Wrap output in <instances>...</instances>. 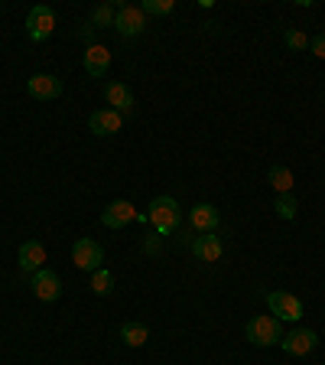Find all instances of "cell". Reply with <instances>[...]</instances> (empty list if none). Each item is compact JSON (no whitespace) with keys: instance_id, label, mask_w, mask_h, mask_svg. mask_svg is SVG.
<instances>
[{"instance_id":"1","label":"cell","mask_w":325,"mask_h":365,"mask_svg":"<svg viewBox=\"0 0 325 365\" xmlns=\"http://www.w3.org/2000/svg\"><path fill=\"white\" fill-rule=\"evenodd\" d=\"M146 222L156 228V235H173L176 228L182 225V209L173 196H156L150 202V212H146Z\"/></svg>"},{"instance_id":"2","label":"cell","mask_w":325,"mask_h":365,"mask_svg":"<svg viewBox=\"0 0 325 365\" xmlns=\"http://www.w3.org/2000/svg\"><path fill=\"white\" fill-rule=\"evenodd\" d=\"M244 336H247V342H254V346H277V342L283 339V323L277 317L260 313V317L247 319Z\"/></svg>"},{"instance_id":"3","label":"cell","mask_w":325,"mask_h":365,"mask_svg":"<svg viewBox=\"0 0 325 365\" xmlns=\"http://www.w3.org/2000/svg\"><path fill=\"white\" fill-rule=\"evenodd\" d=\"M53 33H55V10L53 7L39 4V7H33L30 14H26V36H30L33 43H46Z\"/></svg>"},{"instance_id":"4","label":"cell","mask_w":325,"mask_h":365,"mask_svg":"<svg viewBox=\"0 0 325 365\" xmlns=\"http://www.w3.org/2000/svg\"><path fill=\"white\" fill-rule=\"evenodd\" d=\"M114 7H117V16H114V30L121 33L124 39L140 36V33L146 30V14L140 7H134V4H114Z\"/></svg>"},{"instance_id":"5","label":"cell","mask_w":325,"mask_h":365,"mask_svg":"<svg viewBox=\"0 0 325 365\" xmlns=\"http://www.w3.org/2000/svg\"><path fill=\"white\" fill-rule=\"evenodd\" d=\"M267 307H270V313L277 319H289V323H296V319L303 317V300L299 297H293L289 290H270L267 294Z\"/></svg>"},{"instance_id":"6","label":"cell","mask_w":325,"mask_h":365,"mask_svg":"<svg viewBox=\"0 0 325 365\" xmlns=\"http://www.w3.org/2000/svg\"><path fill=\"white\" fill-rule=\"evenodd\" d=\"M101 261H105V248H101L95 238H78L75 248H72V264L95 274L101 267Z\"/></svg>"},{"instance_id":"7","label":"cell","mask_w":325,"mask_h":365,"mask_svg":"<svg viewBox=\"0 0 325 365\" xmlns=\"http://www.w3.org/2000/svg\"><path fill=\"white\" fill-rule=\"evenodd\" d=\"M33 297L36 300H43V304H53V300H59L62 297V277L55 271H49V267H43V271L33 274Z\"/></svg>"},{"instance_id":"8","label":"cell","mask_w":325,"mask_h":365,"mask_svg":"<svg viewBox=\"0 0 325 365\" xmlns=\"http://www.w3.org/2000/svg\"><path fill=\"white\" fill-rule=\"evenodd\" d=\"M88 130L95 137L117 134V130H124V114H117L114 108H98V111H91V118H88Z\"/></svg>"},{"instance_id":"9","label":"cell","mask_w":325,"mask_h":365,"mask_svg":"<svg viewBox=\"0 0 325 365\" xmlns=\"http://www.w3.org/2000/svg\"><path fill=\"white\" fill-rule=\"evenodd\" d=\"M82 62H85V72H88L91 78H105L107 68H111V49L101 43H91V46H85Z\"/></svg>"},{"instance_id":"10","label":"cell","mask_w":325,"mask_h":365,"mask_svg":"<svg viewBox=\"0 0 325 365\" xmlns=\"http://www.w3.org/2000/svg\"><path fill=\"white\" fill-rule=\"evenodd\" d=\"M280 346L287 356H309L319 346V333L316 329H293V333H287L280 339Z\"/></svg>"},{"instance_id":"11","label":"cell","mask_w":325,"mask_h":365,"mask_svg":"<svg viewBox=\"0 0 325 365\" xmlns=\"http://www.w3.org/2000/svg\"><path fill=\"white\" fill-rule=\"evenodd\" d=\"M137 219V205L127 202V199H114V202L105 205V212H101V225L107 228H124Z\"/></svg>"},{"instance_id":"12","label":"cell","mask_w":325,"mask_h":365,"mask_svg":"<svg viewBox=\"0 0 325 365\" xmlns=\"http://www.w3.org/2000/svg\"><path fill=\"white\" fill-rule=\"evenodd\" d=\"M26 91H30L36 101H55L62 95V78L49 76V72H39L26 82Z\"/></svg>"},{"instance_id":"13","label":"cell","mask_w":325,"mask_h":365,"mask_svg":"<svg viewBox=\"0 0 325 365\" xmlns=\"http://www.w3.org/2000/svg\"><path fill=\"white\" fill-rule=\"evenodd\" d=\"M189 225L196 228L198 235H212L218 228V209L212 202H198L189 209Z\"/></svg>"},{"instance_id":"14","label":"cell","mask_w":325,"mask_h":365,"mask_svg":"<svg viewBox=\"0 0 325 365\" xmlns=\"http://www.w3.org/2000/svg\"><path fill=\"white\" fill-rule=\"evenodd\" d=\"M16 261H20L23 271H43L46 267V245L36 242V238H30V242L20 245V255H16Z\"/></svg>"},{"instance_id":"15","label":"cell","mask_w":325,"mask_h":365,"mask_svg":"<svg viewBox=\"0 0 325 365\" xmlns=\"http://www.w3.org/2000/svg\"><path fill=\"white\" fill-rule=\"evenodd\" d=\"M105 98H107V105L114 108L117 114H130L134 111V91L127 88L124 82H111V85H105Z\"/></svg>"},{"instance_id":"16","label":"cell","mask_w":325,"mask_h":365,"mask_svg":"<svg viewBox=\"0 0 325 365\" xmlns=\"http://www.w3.org/2000/svg\"><path fill=\"white\" fill-rule=\"evenodd\" d=\"M221 238L218 235H198L196 242H192V255H196L198 261H218L221 258Z\"/></svg>"},{"instance_id":"17","label":"cell","mask_w":325,"mask_h":365,"mask_svg":"<svg viewBox=\"0 0 325 365\" xmlns=\"http://www.w3.org/2000/svg\"><path fill=\"white\" fill-rule=\"evenodd\" d=\"M121 339H124V346H130V349H140V346L150 342V329H146L144 323L130 319V323H124L121 327Z\"/></svg>"},{"instance_id":"18","label":"cell","mask_w":325,"mask_h":365,"mask_svg":"<svg viewBox=\"0 0 325 365\" xmlns=\"http://www.w3.org/2000/svg\"><path fill=\"white\" fill-rule=\"evenodd\" d=\"M267 182H270L273 190H277V196H283V192H293V170L283 167V163H277V167H270V173H267Z\"/></svg>"},{"instance_id":"19","label":"cell","mask_w":325,"mask_h":365,"mask_svg":"<svg viewBox=\"0 0 325 365\" xmlns=\"http://www.w3.org/2000/svg\"><path fill=\"white\" fill-rule=\"evenodd\" d=\"M91 290L98 297H107L114 290V274L107 271V267H98V271L91 274Z\"/></svg>"},{"instance_id":"20","label":"cell","mask_w":325,"mask_h":365,"mask_svg":"<svg viewBox=\"0 0 325 365\" xmlns=\"http://www.w3.org/2000/svg\"><path fill=\"white\" fill-rule=\"evenodd\" d=\"M114 16H117V7L114 4H98V7L91 10V26H114Z\"/></svg>"},{"instance_id":"21","label":"cell","mask_w":325,"mask_h":365,"mask_svg":"<svg viewBox=\"0 0 325 365\" xmlns=\"http://www.w3.org/2000/svg\"><path fill=\"white\" fill-rule=\"evenodd\" d=\"M273 209H277V215H280V219H296V199H293V192H283V196L273 199Z\"/></svg>"},{"instance_id":"22","label":"cell","mask_w":325,"mask_h":365,"mask_svg":"<svg viewBox=\"0 0 325 365\" xmlns=\"http://www.w3.org/2000/svg\"><path fill=\"white\" fill-rule=\"evenodd\" d=\"M140 10H144V14L166 16V14H173V10H176V0H144V4H140Z\"/></svg>"},{"instance_id":"23","label":"cell","mask_w":325,"mask_h":365,"mask_svg":"<svg viewBox=\"0 0 325 365\" xmlns=\"http://www.w3.org/2000/svg\"><path fill=\"white\" fill-rule=\"evenodd\" d=\"M287 46L293 49V53H303V49H309V36L306 33H299V30H287Z\"/></svg>"},{"instance_id":"24","label":"cell","mask_w":325,"mask_h":365,"mask_svg":"<svg viewBox=\"0 0 325 365\" xmlns=\"http://www.w3.org/2000/svg\"><path fill=\"white\" fill-rule=\"evenodd\" d=\"M309 49L316 59H325V33H319L316 39H309Z\"/></svg>"},{"instance_id":"25","label":"cell","mask_w":325,"mask_h":365,"mask_svg":"<svg viewBox=\"0 0 325 365\" xmlns=\"http://www.w3.org/2000/svg\"><path fill=\"white\" fill-rule=\"evenodd\" d=\"M91 36H95V26H91V23H88V26H82V39L91 46Z\"/></svg>"}]
</instances>
